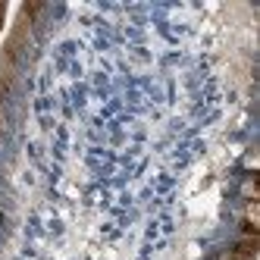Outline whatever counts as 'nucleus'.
<instances>
[{"label": "nucleus", "instance_id": "2", "mask_svg": "<svg viewBox=\"0 0 260 260\" xmlns=\"http://www.w3.org/2000/svg\"><path fill=\"white\" fill-rule=\"evenodd\" d=\"M241 194H245L248 201H257V176H248L245 185H241Z\"/></svg>", "mask_w": 260, "mask_h": 260}, {"label": "nucleus", "instance_id": "3", "mask_svg": "<svg viewBox=\"0 0 260 260\" xmlns=\"http://www.w3.org/2000/svg\"><path fill=\"white\" fill-rule=\"evenodd\" d=\"M4 13H7V4H0V28H4Z\"/></svg>", "mask_w": 260, "mask_h": 260}, {"label": "nucleus", "instance_id": "4", "mask_svg": "<svg viewBox=\"0 0 260 260\" xmlns=\"http://www.w3.org/2000/svg\"><path fill=\"white\" fill-rule=\"evenodd\" d=\"M4 125H7V119H4V110H0V135H4Z\"/></svg>", "mask_w": 260, "mask_h": 260}, {"label": "nucleus", "instance_id": "1", "mask_svg": "<svg viewBox=\"0 0 260 260\" xmlns=\"http://www.w3.org/2000/svg\"><path fill=\"white\" fill-rule=\"evenodd\" d=\"M241 229H245V238H257L260 235V201H248L245 213H241Z\"/></svg>", "mask_w": 260, "mask_h": 260}]
</instances>
